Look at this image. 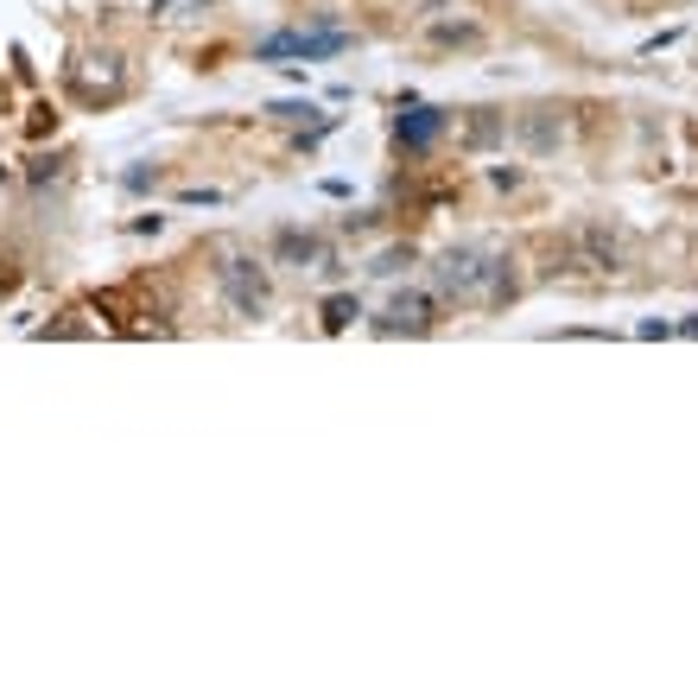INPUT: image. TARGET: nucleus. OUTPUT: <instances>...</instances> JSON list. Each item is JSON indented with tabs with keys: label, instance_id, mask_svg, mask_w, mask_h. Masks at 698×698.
<instances>
[{
	"label": "nucleus",
	"instance_id": "obj_1",
	"mask_svg": "<svg viewBox=\"0 0 698 698\" xmlns=\"http://www.w3.org/2000/svg\"><path fill=\"white\" fill-rule=\"evenodd\" d=\"M432 280H439V292H444V299H458V305H490V311H502L508 299H515V273H508V260L490 255V248H476V241H464V248L439 255Z\"/></svg>",
	"mask_w": 698,
	"mask_h": 698
},
{
	"label": "nucleus",
	"instance_id": "obj_2",
	"mask_svg": "<svg viewBox=\"0 0 698 698\" xmlns=\"http://www.w3.org/2000/svg\"><path fill=\"white\" fill-rule=\"evenodd\" d=\"M350 45H356V39L336 32V26L331 32H267L255 45V57L260 64H286V57H292V64H324V57H343Z\"/></svg>",
	"mask_w": 698,
	"mask_h": 698
},
{
	"label": "nucleus",
	"instance_id": "obj_3",
	"mask_svg": "<svg viewBox=\"0 0 698 698\" xmlns=\"http://www.w3.org/2000/svg\"><path fill=\"white\" fill-rule=\"evenodd\" d=\"M216 286H223V299H229L235 318H260L267 311V267H255V260H223L216 267Z\"/></svg>",
	"mask_w": 698,
	"mask_h": 698
},
{
	"label": "nucleus",
	"instance_id": "obj_4",
	"mask_svg": "<svg viewBox=\"0 0 698 698\" xmlns=\"http://www.w3.org/2000/svg\"><path fill=\"white\" fill-rule=\"evenodd\" d=\"M432 324H439V318H432V299H426V292H400V299L375 318V331H388V336H400V331L419 336V331H432Z\"/></svg>",
	"mask_w": 698,
	"mask_h": 698
},
{
	"label": "nucleus",
	"instance_id": "obj_5",
	"mask_svg": "<svg viewBox=\"0 0 698 698\" xmlns=\"http://www.w3.org/2000/svg\"><path fill=\"white\" fill-rule=\"evenodd\" d=\"M578 260L591 267V273H622V235L591 223V229H578Z\"/></svg>",
	"mask_w": 698,
	"mask_h": 698
},
{
	"label": "nucleus",
	"instance_id": "obj_6",
	"mask_svg": "<svg viewBox=\"0 0 698 698\" xmlns=\"http://www.w3.org/2000/svg\"><path fill=\"white\" fill-rule=\"evenodd\" d=\"M439 133H444V108H407V115L394 121V140H400L407 153H426Z\"/></svg>",
	"mask_w": 698,
	"mask_h": 698
},
{
	"label": "nucleus",
	"instance_id": "obj_7",
	"mask_svg": "<svg viewBox=\"0 0 698 698\" xmlns=\"http://www.w3.org/2000/svg\"><path fill=\"white\" fill-rule=\"evenodd\" d=\"M273 260H280V267H324V235L280 229L273 235Z\"/></svg>",
	"mask_w": 698,
	"mask_h": 698
},
{
	"label": "nucleus",
	"instance_id": "obj_8",
	"mask_svg": "<svg viewBox=\"0 0 698 698\" xmlns=\"http://www.w3.org/2000/svg\"><path fill=\"white\" fill-rule=\"evenodd\" d=\"M515 128H520V147H527V153H552L559 133H566V121H559V108H527Z\"/></svg>",
	"mask_w": 698,
	"mask_h": 698
},
{
	"label": "nucleus",
	"instance_id": "obj_9",
	"mask_svg": "<svg viewBox=\"0 0 698 698\" xmlns=\"http://www.w3.org/2000/svg\"><path fill=\"white\" fill-rule=\"evenodd\" d=\"M363 318V305L350 299V292H336V299H324V331H350Z\"/></svg>",
	"mask_w": 698,
	"mask_h": 698
},
{
	"label": "nucleus",
	"instance_id": "obj_10",
	"mask_svg": "<svg viewBox=\"0 0 698 698\" xmlns=\"http://www.w3.org/2000/svg\"><path fill=\"white\" fill-rule=\"evenodd\" d=\"M464 140H470V147H495V140H502V121H495V108H476V121H470Z\"/></svg>",
	"mask_w": 698,
	"mask_h": 698
},
{
	"label": "nucleus",
	"instance_id": "obj_11",
	"mask_svg": "<svg viewBox=\"0 0 698 698\" xmlns=\"http://www.w3.org/2000/svg\"><path fill=\"white\" fill-rule=\"evenodd\" d=\"M432 39H439V45H483V32L476 26H439Z\"/></svg>",
	"mask_w": 698,
	"mask_h": 698
},
{
	"label": "nucleus",
	"instance_id": "obj_12",
	"mask_svg": "<svg viewBox=\"0 0 698 698\" xmlns=\"http://www.w3.org/2000/svg\"><path fill=\"white\" fill-rule=\"evenodd\" d=\"M267 115H280V121H299V115H311V108H305V103H273Z\"/></svg>",
	"mask_w": 698,
	"mask_h": 698
},
{
	"label": "nucleus",
	"instance_id": "obj_13",
	"mask_svg": "<svg viewBox=\"0 0 698 698\" xmlns=\"http://www.w3.org/2000/svg\"><path fill=\"white\" fill-rule=\"evenodd\" d=\"M13 286H20V273H0V292H13Z\"/></svg>",
	"mask_w": 698,
	"mask_h": 698
},
{
	"label": "nucleus",
	"instance_id": "obj_14",
	"mask_svg": "<svg viewBox=\"0 0 698 698\" xmlns=\"http://www.w3.org/2000/svg\"><path fill=\"white\" fill-rule=\"evenodd\" d=\"M172 7H179V0H153V13H172Z\"/></svg>",
	"mask_w": 698,
	"mask_h": 698
}]
</instances>
